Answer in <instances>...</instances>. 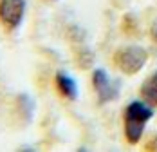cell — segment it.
<instances>
[{
  "mask_svg": "<svg viewBox=\"0 0 157 152\" xmlns=\"http://www.w3.org/2000/svg\"><path fill=\"white\" fill-rule=\"evenodd\" d=\"M154 110L146 102H132L128 103L123 114L125 122V138L130 145H137L139 139L143 138L146 123L152 120Z\"/></svg>",
  "mask_w": 157,
  "mask_h": 152,
  "instance_id": "1",
  "label": "cell"
},
{
  "mask_svg": "<svg viewBox=\"0 0 157 152\" xmlns=\"http://www.w3.org/2000/svg\"><path fill=\"white\" fill-rule=\"evenodd\" d=\"M146 60H148V53H146V49H143L139 46L121 47L114 54V63L117 65V69L123 74H128V76L137 74L144 67Z\"/></svg>",
  "mask_w": 157,
  "mask_h": 152,
  "instance_id": "2",
  "label": "cell"
},
{
  "mask_svg": "<svg viewBox=\"0 0 157 152\" xmlns=\"http://www.w3.org/2000/svg\"><path fill=\"white\" fill-rule=\"evenodd\" d=\"M25 9V0H0V24L7 31L18 29L24 22Z\"/></svg>",
  "mask_w": 157,
  "mask_h": 152,
  "instance_id": "3",
  "label": "cell"
},
{
  "mask_svg": "<svg viewBox=\"0 0 157 152\" xmlns=\"http://www.w3.org/2000/svg\"><path fill=\"white\" fill-rule=\"evenodd\" d=\"M92 85H94L101 103H107V102L116 100L117 94H119V83L117 82L114 83L105 69H96L94 71V74H92Z\"/></svg>",
  "mask_w": 157,
  "mask_h": 152,
  "instance_id": "4",
  "label": "cell"
},
{
  "mask_svg": "<svg viewBox=\"0 0 157 152\" xmlns=\"http://www.w3.org/2000/svg\"><path fill=\"white\" fill-rule=\"evenodd\" d=\"M54 85H56L58 92L63 98H67V100H76L78 98V85H76L74 78L69 76L67 73H58L56 78H54Z\"/></svg>",
  "mask_w": 157,
  "mask_h": 152,
  "instance_id": "5",
  "label": "cell"
},
{
  "mask_svg": "<svg viewBox=\"0 0 157 152\" xmlns=\"http://www.w3.org/2000/svg\"><path fill=\"white\" fill-rule=\"evenodd\" d=\"M141 96L150 107H157V71L152 73L141 85Z\"/></svg>",
  "mask_w": 157,
  "mask_h": 152,
  "instance_id": "6",
  "label": "cell"
},
{
  "mask_svg": "<svg viewBox=\"0 0 157 152\" xmlns=\"http://www.w3.org/2000/svg\"><path fill=\"white\" fill-rule=\"evenodd\" d=\"M144 149H146V150H157V136L152 138V139L144 145Z\"/></svg>",
  "mask_w": 157,
  "mask_h": 152,
  "instance_id": "7",
  "label": "cell"
}]
</instances>
